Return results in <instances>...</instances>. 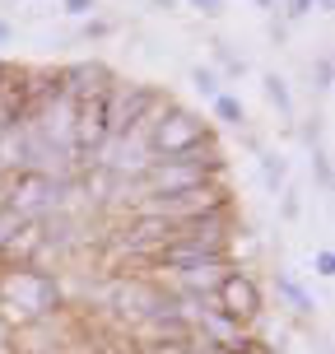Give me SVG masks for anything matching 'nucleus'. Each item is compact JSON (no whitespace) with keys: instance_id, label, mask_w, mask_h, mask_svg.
I'll use <instances>...</instances> for the list:
<instances>
[{"instance_id":"0eeeda50","label":"nucleus","mask_w":335,"mask_h":354,"mask_svg":"<svg viewBox=\"0 0 335 354\" xmlns=\"http://www.w3.org/2000/svg\"><path fill=\"white\" fill-rule=\"evenodd\" d=\"M261 84H265V98L280 107L284 122H294V93H289V80H284V75H265Z\"/></svg>"},{"instance_id":"f8f14e48","label":"nucleus","mask_w":335,"mask_h":354,"mask_svg":"<svg viewBox=\"0 0 335 354\" xmlns=\"http://www.w3.org/2000/svg\"><path fill=\"white\" fill-rule=\"evenodd\" d=\"M214 61H219L224 75H233V80H238V75H247V61H242V56H233L229 42H214Z\"/></svg>"},{"instance_id":"9b49d317","label":"nucleus","mask_w":335,"mask_h":354,"mask_svg":"<svg viewBox=\"0 0 335 354\" xmlns=\"http://www.w3.org/2000/svg\"><path fill=\"white\" fill-rule=\"evenodd\" d=\"M312 177H317L321 192H331V182H335L331 177V149H321V145L312 149Z\"/></svg>"},{"instance_id":"6e6552de","label":"nucleus","mask_w":335,"mask_h":354,"mask_svg":"<svg viewBox=\"0 0 335 354\" xmlns=\"http://www.w3.org/2000/svg\"><path fill=\"white\" fill-rule=\"evenodd\" d=\"M191 84L200 98H219L224 93V75L214 71V66H191Z\"/></svg>"},{"instance_id":"f03ea898","label":"nucleus","mask_w":335,"mask_h":354,"mask_svg":"<svg viewBox=\"0 0 335 354\" xmlns=\"http://www.w3.org/2000/svg\"><path fill=\"white\" fill-rule=\"evenodd\" d=\"M173 93H163L159 84H135V80H122V75H112V84H107V98H103V131L107 140H122L131 126L149 117L159 103H168Z\"/></svg>"},{"instance_id":"9d476101","label":"nucleus","mask_w":335,"mask_h":354,"mask_svg":"<svg viewBox=\"0 0 335 354\" xmlns=\"http://www.w3.org/2000/svg\"><path fill=\"white\" fill-rule=\"evenodd\" d=\"M312 80H317V84H312L317 93H331V88H335V61H331V52H321V56H317V66H312Z\"/></svg>"},{"instance_id":"dca6fc26","label":"nucleus","mask_w":335,"mask_h":354,"mask_svg":"<svg viewBox=\"0 0 335 354\" xmlns=\"http://www.w3.org/2000/svg\"><path fill=\"white\" fill-rule=\"evenodd\" d=\"M312 15V0H289V19H307Z\"/></svg>"},{"instance_id":"f257e3e1","label":"nucleus","mask_w":335,"mask_h":354,"mask_svg":"<svg viewBox=\"0 0 335 354\" xmlns=\"http://www.w3.org/2000/svg\"><path fill=\"white\" fill-rule=\"evenodd\" d=\"M219 205H233V182L229 177H214V182H200V187H186V192L173 196H140L126 214H144V219H195V214H210Z\"/></svg>"},{"instance_id":"4468645a","label":"nucleus","mask_w":335,"mask_h":354,"mask_svg":"<svg viewBox=\"0 0 335 354\" xmlns=\"http://www.w3.org/2000/svg\"><path fill=\"white\" fill-rule=\"evenodd\" d=\"M186 5H191V10H200L205 19H219V15H224V0H186Z\"/></svg>"},{"instance_id":"2eb2a0df","label":"nucleus","mask_w":335,"mask_h":354,"mask_svg":"<svg viewBox=\"0 0 335 354\" xmlns=\"http://www.w3.org/2000/svg\"><path fill=\"white\" fill-rule=\"evenodd\" d=\"M66 5V15H93L98 10V0H61Z\"/></svg>"},{"instance_id":"1a4fd4ad","label":"nucleus","mask_w":335,"mask_h":354,"mask_svg":"<svg viewBox=\"0 0 335 354\" xmlns=\"http://www.w3.org/2000/svg\"><path fill=\"white\" fill-rule=\"evenodd\" d=\"M261 177H265V187H270V192H280L284 187V177H289V159H284V154H261Z\"/></svg>"},{"instance_id":"412c9836","label":"nucleus","mask_w":335,"mask_h":354,"mask_svg":"<svg viewBox=\"0 0 335 354\" xmlns=\"http://www.w3.org/2000/svg\"><path fill=\"white\" fill-rule=\"evenodd\" d=\"M256 10H280V5L275 0H256Z\"/></svg>"},{"instance_id":"20e7f679","label":"nucleus","mask_w":335,"mask_h":354,"mask_svg":"<svg viewBox=\"0 0 335 354\" xmlns=\"http://www.w3.org/2000/svg\"><path fill=\"white\" fill-rule=\"evenodd\" d=\"M210 299L224 317H238V322H247V326H256V317H261V284L251 280L242 266H233Z\"/></svg>"},{"instance_id":"ddd939ff","label":"nucleus","mask_w":335,"mask_h":354,"mask_svg":"<svg viewBox=\"0 0 335 354\" xmlns=\"http://www.w3.org/2000/svg\"><path fill=\"white\" fill-rule=\"evenodd\" d=\"M312 266H317V275H321V280H331V275H335V252H331V248H321Z\"/></svg>"},{"instance_id":"7ed1b4c3","label":"nucleus","mask_w":335,"mask_h":354,"mask_svg":"<svg viewBox=\"0 0 335 354\" xmlns=\"http://www.w3.org/2000/svg\"><path fill=\"white\" fill-rule=\"evenodd\" d=\"M210 136L214 131H210V122H205L200 112L173 103L159 122H154V131H149V154H154V159H173V154H182V149L210 140Z\"/></svg>"},{"instance_id":"423d86ee","label":"nucleus","mask_w":335,"mask_h":354,"mask_svg":"<svg viewBox=\"0 0 335 354\" xmlns=\"http://www.w3.org/2000/svg\"><path fill=\"white\" fill-rule=\"evenodd\" d=\"M275 289H280V299L289 303V308H294V313H303V317H307V313H312V308H317V303H312V294H307V289H303V284L294 280V275H289V270H280V275H275Z\"/></svg>"},{"instance_id":"f3484780","label":"nucleus","mask_w":335,"mask_h":354,"mask_svg":"<svg viewBox=\"0 0 335 354\" xmlns=\"http://www.w3.org/2000/svg\"><path fill=\"white\" fill-rule=\"evenodd\" d=\"M280 210H284V219H298V196L284 192V205H280Z\"/></svg>"},{"instance_id":"39448f33","label":"nucleus","mask_w":335,"mask_h":354,"mask_svg":"<svg viewBox=\"0 0 335 354\" xmlns=\"http://www.w3.org/2000/svg\"><path fill=\"white\" fill-rule=\"evenodd\" d=\"M210 112H214V122H224V126H238V131L247 126V103L238 93H229V88L219 98H210Z\"/></svg>"},{"instance_id":"a211bd4d","label":"nucleus","mask_w":335,"mask_h":354,"mask_svg":"<svg viewBox=\"0 0 335 354\" xmlns=\"http://www.w3.org/2000/svg\"><path fill=\"white\" fill-rule=\"evenodd\" d=\"M238 354H275V350H270L265 340H256V336H251V340H247V345H242V350H238Z\"/></svg>"},{"instance_id":"6ab92c4d","label":"nucleus","mask_w":335,"mask_h":354,"mask_svg":"<svg viewBox=\"0 0 335 354\" xmlns=\"http://www.w3.org/2000/svg\"><path fill=\"white\" fill-rule=\"evenodd\" d=\"M149 5H154V10H177L182 0H149Z\"/></svg>"},{"instance_id":"aec40b11","label":"nucleus","mask_w":335,"mask_h":354,"mask_svg":"<svg viewBox=\"0 0 335 354\" xmlns=\"http://www.w3.org/2000/svg\"><path fill=\"white\" fill-rule=\"evenodd\" d=\"M312 10H321V15H331V10H335V0H312Z\"/></svg>"}]
</instances>
